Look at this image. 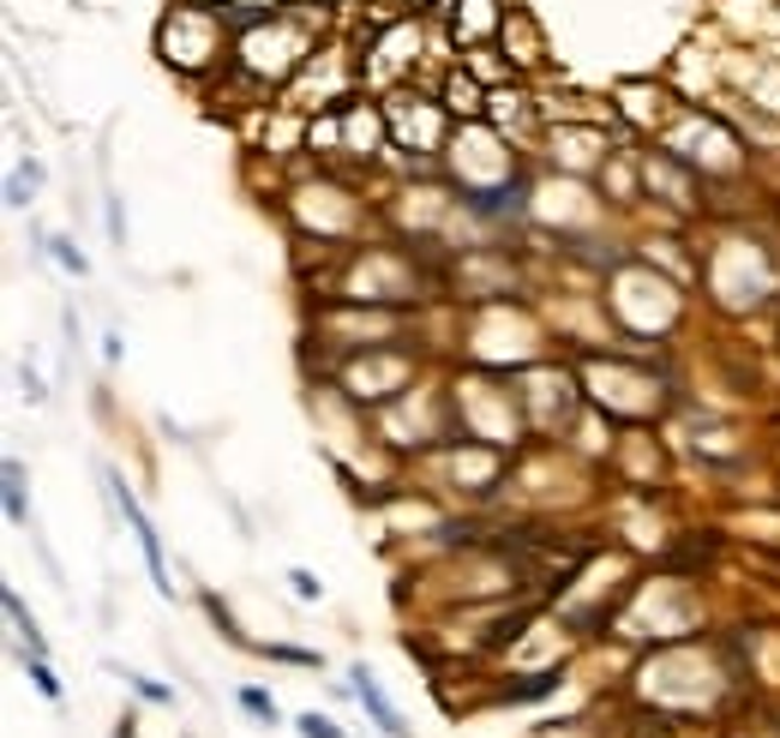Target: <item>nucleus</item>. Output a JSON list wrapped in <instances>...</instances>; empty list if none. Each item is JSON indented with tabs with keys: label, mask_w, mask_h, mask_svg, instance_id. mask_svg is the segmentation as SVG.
<instances>
[{
	"label": "nucleus",
	"mask_w": 780,
	"mask_h": 738,
	"mask_svg": "<svg viewBox=\"0 0 780 738\" xmlns=\"http://www.w3.org/2000/svg\"><path fill=\"white\" fill-rule=\"evenodd\" d=\"M114 504H121L126 511V523H133V534H138V546H145V558H150V582H157V594H169V577H162V553H157V534H150V523H145V511H138V499L133 492L121 487V480H114Z\"/></svg>",
	"instance_id": "1"
},
{
	"label": "nucleus",
	"mask_w": 780,
	"mask_h": 738,
	"mask_svg": "<svg viewBox=\"0 0 780 738\" xmlns=\"http://www.w3.org/2000/svg\"><path fill=\"white\" fill-rule=\"evenodd\" d=\"M354 696L366 703V715L378 720V733H385V738H408V733H403V720H396V708L385 703V691H378V684L366 679V672H354Z\"/></svg>",
	"instance_id": "2"
},
{
	"label": "nucleus",
	"mask_w": 780,
	"mask_h": 738,
	"mask_svg": "<svg viewBox=\"0 0 780 738\" xmlns=\"http://www.w3.org/2000/svg\"><path fill=\"white\" fill-rule=\"evenodd\" d=\"M7 511L24 516V499H19V468H7Z\"/></svg>",
	"instance_id": "4"
},
{
	"label": "nucleus",
	"mask_w": 780,
	"mask_h": 738,
	"mask_svg": "<svg viewBox=\"0 0 780 738\" xmlns=\"http://www.w3.org/2000/svg\"><path fill=\"white\" fill-rule=\"evenodd\" d=\"M240 703H247L252 715H271V720H276V703H271V696H264V691H240Z\"/></svg>",
	"instance_id": "3"
},
{
	"label": "nucleus",
	"mask_w": 780,
	"mask_h": 738,
	"mask_svg": "<svg viewBox=\"0 0 780 738\" xmlns=\"http://www.w3.org/2000/svg\"><path fill=\"white\" fill-rule=\"evenodd\" d=\"M301 733H306V738H342L337 727H325V720H318V715H306V720H301Z\"/></svg>",
	"instance_id": "5"
}]
</instances>
